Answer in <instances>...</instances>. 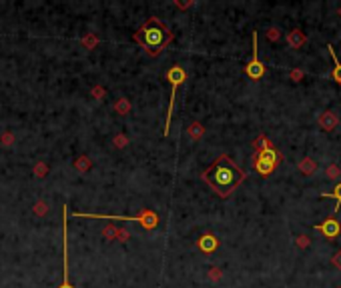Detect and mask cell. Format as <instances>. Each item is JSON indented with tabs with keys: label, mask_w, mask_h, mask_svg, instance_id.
<instances>
[{
	"label": "cell",
	"mask_w": 341,
	"mask_h": 288,
	"mask_svg": "<svg viewBox=\"0 0 341 288\" xmlns=\"http://www.w3.org/2000/svg\"><path fill=\"white\" fill-rule=\"evenodd\" d=\"M245 176L247 174L241 170V168L237 166V162L229 154L217 156V160L203 172V180L221 198L231 196L237 190V186L245 180Z\"/></svg>",
	"instance_id": "obj_1"
},
{
	"label": "cell",
	"mask_w": 341,
	"mask_h": 288,
	"mask_svg": "<svg viewBox=\"0 0 341 288\" xmlns=\"http://www.w3.org/2000/svg\"><path fill=\"white\" fill-rule=\"evenodd\" d=\"M135 40L144 48L147 54L157 56V54L163 52V50L167 48V44L173 40V32L169 30V26L163 20L151 16V18L137 30Z\"/></svg>",
	"instance_id": "obj_2"
},
{
	"label": "cell",
	"mask_w": 341,
	"mask_h": 288,
	"mask_svg": "<svg viewBox=\"0 0 341 288\" xmlns=\"http://www.w3.org/2000/svg\"><path fill=\"white\" fill-rule=\"evenodd\" d=\"M255 148H257V152L253 154V168L261 176H269L275 168H277V164L283 160V156L269 144V140L265 136L257 138Z\"/></svg>",
	"instance_id": "obj_3"
},
{
	"label": "cell",
	"mask_w": 341,
	"mask_h": 288,
	"mask_svg": "<svg viewBox=\"0 0 341 288\" xmlns=\"http://www.w3.org/2000/svg\"><path fill=\"white\" fill-rule=\"evenodd\" d=\"M187 78V72L183 66H171L167 70V80L171 82V100H169V112H167V122H165V136H169V128H171V116H173V106H175V98H177V88L181 86Z\"/></svg>",
	"instance_id": "obj_4"
},
{
	"label": "cell",
	"mask_w": 341,
	"mask_h": 288,
	"mask_svg": "<svg viewBox=\"0 0 341 288\" xmlns=\"http://www.w3.org/2000/svg\"><path fill=\"white\" fill-rule=\"evenodd\" d=\"M74 218H105V220H135V222H141L144 228H155L159 218L155 212H143L139 216H105V214H87V212H74Z\"/></svg>",
	"instance_id": "obj_5"
},
{
	"label": "cell",
	"mask_w": 341,
	"mask_h": 288,
	"mask_svg": "<svg viewBox=\"0 0 341 288\" xmlns=\"http://www.w3.org/2000/svg\"><path fill=\"white\" fill-rule=\"evenodd\" d=\"M67 218H69V210H67V204H64L62 206V262H64V272H62L60 288H74L71 284V274H69V224H67Z\"/></svg>",
	"instance_id": "obj_6"
},
{
	"label": "cell",
	"mask_w": 341,
	"mask_h": 288,
	"mask_svg": "<svg viewBox=\"0 0 341 288\" xmlns=\"http://www.w3.org/2000/svg\"><path fill=\"white\" fill-rule=\"evenodd\" d=\"M253 56H251V62L245 66V72L251 80H261L265 76V64L259 62V50H257V30H253Z\"/></svg>",
	"instance_id": "obj_7"
},
{
	"label": "cell",
	"mask_w": 341,
	"mask_h": 288,
	"mask_svg": "<svg viewBox=\"0 0 341 288\" xmlns=\"http://www.w3.org/2000/svg\"><path fill=\"white\" fill-rule=\"evenodd\" d=\"M313 228L315 230H319L325 238H337V236L341 234V224H339V220L335 218V216H329V218H325L323 220L321 224H313Z\"/></svg>",
	"instance_id": "obj_8"
},
{
	"label": "cell",
	"mask_w": 341,
	"mask_h": 288,
	"mask_svg": "<svg viewBox=\"0 0 341 288\" xmlns=\"http://www.w3.org/2000/svg\"><path fill=\"white\" fill-rule=\"evenodd\" d=\"M197 244H199V248H201L203 252H207V254H209V252H213V250L219 246V240L215 238L213 234H205V236H201V238H199V242H197Z\"/></svg>",
	"instance_id": "obj_9"
},
{
	"label": "cell",
	"mask_w": 341,
	"mask_h": 288,
	"mask_svg": "<svg viewBox=\"0 0 341 288\" xmlns=\"http://www.w3.org/2000/svg\"><path fill=\"white\" fill-rule=\"evenodd\" d=\"M327 50H329V54H331V58H333V70H331V78L339 84L341 86V62H339V58H337V54H335V50H333V46L331 44H327Z\"/></svg>",
	"instance_id": "obj_10"
},
{
	"label": "cell",
	"mask_w": 341,
	"mask_h": 288,
	"mask_svg": "<svg viewBox=\"0 0 341 288\" xmlns=\"http://www.w3.org/2000/svg\"><path fill=\"white\" fill-rule=\"evenodd\" d=\"M321 198H333L335 200V208H333V214H331V216H335L339 212V208H341V182L335 186L331 192H323Z\"/></svg>",
	"instance_id": "obj_11"
},
{
	"label": "cell",
	"mask_w": 341,
	"mask_h": 288,
	"mask_svg": "<svg viewBox=\"0 0 341 288\" xmlns=\"http://www.w3.org/2000/svg\"><path fill=\"white\" fill-rule=\"evenodd\" d=\"M319 124L323 130H333L337 124V116L333 112H323V116L319 118Z\"/></svg>",
	"instance_id": "obj_12"
},
{
	"label": "cell",
	"mask_w": 341,
	"mask_h": 288,
	"mask_svg": "<svg viewBox=\"0 0 341 288\" xmlns=\"http://www.w3.org/2000/svg\"><path fill=\"white\" fill-rule=\"evenodd\" d=\"M287 40H289V44L293 46V48H301V46L305 44V34H303L301 30H291L289 36H287Z\"/></svg>",
	"instance_id": "obj_13"
},
{
	"label": "cell",
	"mask_w": 341,
	"mask_h": 288,
	"mask_svg": "<svg viewBox=\"0 0 341 288\" xmlns=\"http://www.w3.org/2000/svg\"><path fill=\"white\" fill-rule=\"evenodd\" d=\"M299 168L305 172V174H311V172H315L317 170V164L313 162V160H309V158H305L301 164H299Z\"/></svg>",
	"instance_id": "obj_14"
},
{
	"label": "cell",
	"mask_w": 341,
	"mask_h": 288,
	"mask_svg": "<svg viewBox=\"0 0 341 288\" xmlns=\"http://www.w3.org/2000/svg\"><path fill=\"white\" fill-rule=\"evenodd\" d=\"M325 172H327V176H329V178H333V180H335V178H339V168H337L335 164L327 166V170H325Z\"/></svg>",
	"instance_id": "obj_15"
},
{
	"label": "cell",
	"mask_w": 341,
	"mask_h": 288,
	"mask_svg": "<svg viewBox=\"0 0 341 288\" xmlns=\"http://www.w3.org/2000/svg\"><path fill=\"white\" fill-rule=\"evenodd\" d=\"M291 78H293V80L297 82V80L303 78V72H301V70H291Z\"/></svg>",
	"instance_id": "obj_16"
},
{
	"label": "cell",
	"mask_w": 341,
	"mask_h": 288,
	"mask_svg": "<svg viewBox=\"0 0 341 288\" xmlns=\"http://www.w3.org/2000/svg\"><path fill=\"white\" fill-rule=\"evenodd\" d=\"M269 38H271V40H277V38H279V34H277V30H275V28L269 30Z\"/></svg>",
	"instance_id": "obj_17"
},
{
	"label": "cell",
	"mask_w": 341,
	"mask_h": 288,
	"mask_svg": "<svg viewBox=\"0 0 341 288\" xmlns=\"http://www.w3.org/2000/svg\"><path fill=\"white\" fill-rule=\"evenodd\" d=\"M339 14H341V8H339Z\"/></svg>",
	"instance_id": "obj_18"
}]
</instances>
